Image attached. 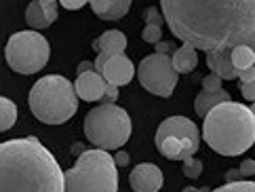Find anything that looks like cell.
<instances>
[{
  "mask_svg": "<svg viewBox=\"0 0 255 192\" xmlns=\"http://www.w3.org/2000/svg\"><path fill=\"white\" fill-rule=\"evenodd\" d=\"M173 36L205 53L255 42V0H160Z\"/></svg>",
  "mask_w": 255,
  "mask_h": 192,
  "instance_id": "cell-1",
  "label": "cell"
},
{
  "mask_svg": "<svg viewBox=\"0 0 255 192\" xmlns=\"http://www.w3.org/2000/svg\"><path fill=\"white\" fill-rule=\"evenodd\" d=\"M0 192H63V171L40 140H8L0 144Z\"/></svg>",
  "mask_w": 255,
  "mask_h": 192,
  "instance_id": "cell-2",
  "label": "cell"
},
{
  "mask_svg": "<svg viewBox=\"0 0 255 192\" xmlns=\"http://www.w3.org/2000/svg\"><path fill=\"white\" fill-rule=\"evenodd\" d=\"M203 137L222 157H239L255 142V114L249 106L224 102L205 114Z\"/></svg>",
  "mask_w": 255,
  "mask_h": 192,
  "instance_id": "cell-3",
  "label": "cell"
},
{
  "mask_svg": "<svg viewBox=\"0 0 255 192\" xmlns=\"http://www.w3.org/2000/svg\"><path fill=\"white\" fill-rule=\"evenodd\" d=\"M28 104L32 114L44 125H63L78 110L74 85L59 74L42 76L30 89Z\"/></svg>",
  "mask_w": 255,
  "mask_h": 192,
  "instance_id": "cell-4",
  "label": "cell"
},
{
  "mask_svg": "<svg viewBox=\"0 0 255 192\" xmlns=\"http://www.w3.org/2000/svg\"><path fill=\"white\" fill-rule=\"evenodd\" d=\"M63 192H118V167L102 148L85 150L63 173Z\"/></svg>",
  "mask_w": 255,
  "mask_h": 192,
  "instance_id": "cell-5",
  "label": "cell"
},
{
  "mask_svg": "<svg viewBox=\"0 0 255 192\" xmlns=\"http://www.w3.org/2000/svg\"><path fill=\"white\" fill-rule=\"evenodd\" d=\"M87 140L102 150H118L131 137V118L127 110L114 104H102L85 116Z\"/></svg>",
  "mask_w": 255,
  "mask_h": 192,
  "instance_id": "cell-6",
  "label": "cell"
},
{
  "mask_svg": "<svg viewBox=\"0 0 255 192\" xmlns=\"http://www.w3.org/2000/svg\"><path fill=\"white\" fill-rule=\"evenodd\" d=\"M49 40L36 30H23L13 34L6 42L4 57L8 68L17 74H36L49 61Z\"/></svg>",
  "mask_w": 255,
  "mask_h": 192,
  "instance_id": "cell-7",
  "label": "cell"
},
{
  "mask_svg": "<svg viewBox=\"0 0 255 192\" xmlns=\"http://www.w3.org/2000/svg\"><path fill=\"white\" fill-rule=\"evenodd\" d=\"M137 78L141 87L158 97H171L177 85V72L171 66L169 55H145L137 66Z\"/></svg>",
  "mask_w": 255,
  "mask_h": 192,
  "instance_id": "cell-8",
  "label": "cell"
},
{
  "mask_svg": "<svg viewBox=\"0 0 255 192\" xmlns=\"http://www.w3.org/2000/svg\"><path fill=\"white\" fill-rule=\"evenodd\" d=\"M167 135L181 140V144H184V148L188 150L190 157H194L198 146H200L198 127L186 116H169L167 121H162L160 127L156 129V137H154V140H158V137H167Z\"/></svg>",
  "mask_w": 255,
  "mask_h": 192,
  "instance_id": "cell-9",
  "label": "cell"
},
{
  "mask_svg": "<svg viewBox=\"0 0 255 192\" xmlns=\"http://www.w3.org/2000/svg\"><path fill=\"white\" fill-rule=\"evenodd\" d=\"M133 74H135V66L125 53L108 57V61L104 63V70H102V76L106 80V85H112V87H118V89L129 85V82L133 80Z\"/></svg>",
  "mask_w": 255,
  "mask_h": 192,
  "instance_id": "cell-10",
  "label": "cell"
},
{
  "mask_svg": "<svg viewBox=\"0 0 255 192\" xmlns=\"http://www.w3.org/2000/svg\"><path fill=\"white\" fill-rule=\"evenodd\" d=\"M162 182V171L154 163L135 165V169L129 173V184L135 192H158Z\"/></svg>",
  "mask_w": 255,
  "mask_h": 192,
  "instance_id": "cell-11",
  "label": "cell"
},
{
  "mask_svg": "<svg viewBox=\"0 0 255 192\" xmlns=\"http://www.w3.org/2000/svg\"><path fill=\"white\" fill-rule=\"evenodd\" d=\"M74 91L78 99H85V102H97L102 99L104 91H106V80L102 74H97L95 70H89L78 74L76 82H74Z\"/></svg>",
  "mask_w": 255,
  "mask_h": 192,
  "instance_id": "cell-12",
  "label": "cell"
},
{
  "mask_svg": "<svg viewBox=\"0 0 255 192\" xmlns=\"http://www.w3.org/2000/svg\"><path fill=\"white\" fill-rule=\"evenodd\" d=\"M89 4L99 19L116 21L129 13L131 0H89Z\"/></svg>",
  "mask_w": 255,
  "mask_h": 192,
  "instance_id": "cell-13",
  "label": "cell"
},
{
  "mask_svg": "<svg viewBox=\"0 0 255 192\" xmlns=\"http://www.w3.org/2000/svg\"><path fill=\"white\" fill-rule=\"evenodd\" d=\"M93 49L97 53L108 55V57H112V55H121L127 49V36L121 30H108V32H104L102 36H99V38H95Z\"/></svg>",
  "mask_w": 255,
  "mask_h": 192,
  "instance_id": "cell-14",
  "label": "cell"
},
{
  "mask_svg": "<svg viewBox=\"0 0 255 192\" xmlns=\"http://www.w3.org/2000/svg\"><path fill=\"white\" fill-rule=\"evenodd\" d=\"M207 66L211 68L213 74H217L222 80H234L236 78V70L230 61V49L207 53Z\"/></svg>",
  "mask_w": 255,
  "mask_h": 192,
  "instance_id": "cell-15",
  "label": "cell"
},
{
  "mask_svg": "<svg viewBox=\"0 0 255 192\" xmlns=\"http://www.w3.org/2000/svg\"><path fill=\"white\" fill-rule=\"evenodd\" d=\"M171 66L177 74H190L198 66V55L196 49H192L190 44H184L171 53Z\"/></svg>",
  "mask_w": 255,
  "mask_h": 192,
  "instance_id": "cell-16",
  "label": "cell"
},
{
  "mask_svg": "<svg viewBox=\"0 0 255 192\" xmlns=\"http://www.w3.org/2000/svg\"><path fill=\"white\" fill-rule=\"evenodd\" d=\"M230 93H228L226 89H220V91H203L196 99H194V110L196 114L203 118L209 110L215 108L217 104H224V102H230Z\"/></svg>",
  "mask_w": 255,
  "mask_h": 192,
  "instance_id": "cell-17",
  "label": "cell"
},
{
  "mask_svg": "<svg viewBox=\"0 0 255 192\" xmlns=\"http://www.w3.org/2000/svg\"><path fill=\"white\" fill-rule=\"evenodd\" d=\"M230 61H232V66H234L236 72H239V70H247V68L253 66L255 53H253L251 47H247V44H239V47L230 49Z\"/></svg>",
  "mask_w": 255,
  "mask_h": 192,
  "instance_id": "cell-18",
  "label": "cell"
},
{
  "mask_svg": "<svg viewBox=\"0 0 255 192\" xmlns=\"http://www.w3.org/2000/svg\"><path fill=\"white\" fill-rule=\"evenodd\" d=\"M17 106L6 97H0V133L8 131L17 121Z\"/></svg>",
  "mask_w": 255,
  "mask_h": 192,
  "instance_id": "cell-19",
  "label": "cell"
},
{
  "mask_svg": "<svg viewBox=\"0 0 255 192\" xmlns=\"http://www.w3.org/2000/svg\"><path fill=\"white\" fill-rule=\"evenodd\" d=\"M25 21H28V25L32 30H44V27L51 25L47 19H44V13H42L38 0H32L28 4V8H25Z\"/></svg>",
  "mask_w": 255,
  "mask_h": 192,
  "instance_id": "cell-20",
  "label": "cell"
},
{
  "mask_svg": "<svg viewBox=\"0 0 255 192\" xmlns=\"http://www.w3.org/2000/svg\"><path fill=\"white\" fill-rule=\"evenodd\" d=\"M181 163H184V165H181V171H184V176L190 178V180H196L200 173H203V161L190 157V159L181 161Z\"/></svg>",
  "mask_w": 255,
  "mask_h": 192,
  "instance_id": "cell-21",
  "label": "cell"
},
{
  "mask_svg": "<svg viewBox=\"0 0 255 192\" xmlns=\"http://www.w3.org/2000/svg\"><path fill=\"white\" fill-rule=\"evenodd\" d=\"M211 192H255V184L247 180H239V182H228L226 186L211 190Z\"/></svg>",
  "mask_w": 255,
  "mask_h": 192,
  "instance_id": "cell-22",
  "label": "cell"
},
{
  "mask_svg": "<svg viewBox=\"0 0 255 192\" xmlns=\"http://www.w3.org/2000/svg\"><path fill=\"white\" fill-rule=\"evenodd\" d=\"M40 2V8H42V13H44V19H47L49 23H53L57 19V6H59V2L57 0H38Z\"/></svg>",
  "mask_w": 255,
  "mask_h": 192,
  "instance_id": "cell-23",
  "label": "cell"
},
{
  "mask_svg": "<svg viewBox=\"0 0 255 192\" xmlns=\"http://www.w3.org/2000/svg\"><path fill=\"white\" fill-rule=\"evenodd\" d=\"M141 38H143L145 42H150V44H156V42H160V38H162V30H160L158 25H145L143 32H141Z\"/></svg>",
  "mask_w": 255,
  "mask_h": 192,
  "instance_id": "cell-24",
  "label": "cell"
},
{
  "mask_svg": "<svg viewBox=\"0 0 255 192\" xmlns=\"http://www.w3.org/2000/svg\"><path fill=\"white\" fill-rule=\"evenodd\" d=\"M143 19H145V25H158V27H162V23H165L162 15L154 6L145 8V11H143Z\"/></svg>",
  "mask_w": 255,
  "mask_h": 192,
  "instance_id": "cell-25",
  "label": "cell"
},
{
  "mask_svg": "<svg viewBox=\"0 0 255 192\" xmlns=\"http://www.w3.org/2000/svg\"><path fill=\"white\" fill-rule=\"evenodd\" d=\"M222 78L217 74H209L203 78V91H220L222 89Z\"/></svg>",
  "mask_w": 255,
  "mask_h": 192,
  "instance_id": "cell-26",
  "label": "cell"
},
{
  "mask_svg": "<svg viewBox=\"0 0 255 192\" xmlns=\"http://www.w3.org/2000/svg\"><path fill=\"white\" fill-rule=\"evenodd\" d=\"M118 97V87H112V85H106V91L102 95V102L104 104H114Z\"/></svg>",
  "mask_w": 255,
  "mask_h": 192,
  "instance_id": "cell-27",
  "label": "cell"
},
{
  "mask_svg": "<svg viewBox=\"0 0 255 192\" xmlns=\"http://www.w3.org/2000/svg\"><path fill=\"white\" fill-rule=\"evenodd\" d=\"M241 91L247 102H253L255 99V82H241Z\"/></svg>",
  "mask_w": 255,
  "mask_h": 192,
  "instance_id": "cell-28",
  "label": "cell"
},
{
  "mask_svg": "<svg viewBox=\"0 0 255 192\" xmlns=\"http://www.w3.org/2000/svg\"><path fill=\"white\" fill-rule=\"evenodd\" d=\"M57 2L61 4V6H66V8H70V11H76V8H83L89 0H57Z\"/></svg>",
  "mask_w": 255,
  "mask_h": 192,
  "instance_id": "cell-29",
  "label": "cell"
},
{
  "mask_svg": "<svg viewBox=\"0 0 255 192\" xmlns=\"http://www.w3.org/2000/svg\"><path fill=\"white\" fill-rule=\"evenodd\" d=\"M236 78H239L241 82H253V80H255V70H253V66L247 68V70H239V72H236Z\"/></svg>",
  "mask_w": 255,
  "mask_h": 192,
  "instance_id": "cell-30",
  "label": "cell"
},
{
  "mask_svg": "<svg viewBox=\"0 0 255 192\" xmlns=\"http://www.w3.org/2000/svg\"><path fill=\"white\" fill-rule=\"evenodd\" d=\"M241 173H243V178H253V173H255V163H253V159H247L243 165H241V169H239Z\"/></svg>",
  "mask_w": 255,
  "mask_h": 192,
  "instance_id": "cell-31",
  "label": "cell"
},
{
  "mask_svg": "<svg viewBox=\"0 0 255 192\" xmlns=\"http://www.w3.org/2000/svg\"><path fill=\"white\" fill-rule=\"evenodd\" d=\"M173 51H175V44L173 42H156V53L158 55H169L171 57Z\"/></svg>",
  "mask_w": 255,
  "mask_h": 192,
  "instance_id": "cell-32",
  "label": "cell"
},
{
  "mask_svg": "<svg viewBox=\"0 0 255 192\" xmlns=\"http://www.w3.org/2000/svg\"><path fill=\"white\" fill-rule=\"evenodd\" d=\"M114 163H116V167H125V165H129V154L123 152V150H118L116 152V157H112Z\"/></svg>",
  "mask_w": 255,
  "mask_h": 192,
  "instance_id": "cell-33",
  "label": "cell"
},
{
  "mask_svg": "<svg viewBox=\"0 0 255 192\" xmlns=\"http://www.w3.org/2000/svg\"><path fill=\"white\" fill-rule=\"evenodd\" d=\"M108 61V55L104 53H97V59L93 61V70L97 72V74H102V70H104V63Z\"/></svg>",
  "mask_w": 255,
  "mask_h": 192,
  "instance_id": "cell-34",
  "label": "cell"
},
{
  "mask_svg": "<svg viewBox=\"0 0 255 192\" xmlns=\"http://www.w3.org/2000/svg\"><path fill=\"white\" fill-rule=\"evenodd\" d=\"M239 180H245L239 169H228L226 171V182H239Z\"/></svg>",
  "mask_w": 255,
  "mask_h": 192,
  "instance_id": "cell-35",
  "label": "cell"
},
{
  "mask_svg": "<svg viewBox=\"0 0 255 192\" xmlns=\"http://www.w3.org/2000/svg\"><path fill=\"white\" fill-rule=\"evenodd\" d=\"M89 70H93V61H83L78 66V74H83V72H89Z\"/></svg>",
  "mask_w": 255,
  "mask_h": 192,
  "instance_id": "cell-36",
  "label": "cell"
},
{
  "mask_svg": "<svg viewBox=\"0 0 255 192\" xmlns=\"http://www.w3.org/2000/svg\"><path fill=\"white\" fill-rule=\"evenodd\" d=\"M83 152H85V146L80 144V142H76L74 146H72V154H76V157H80Z\"/></svg>",
  "mask_w": 255,
  "mask_h": 192,
  "instance_id": "cell-37",
  "label": "cell"
},
{
  "mask_svg": "<svg viewBox=\"0 0 255 192\" xmlns=\"http://www.w3.org/2000/svg\"><path fill=\"white\" fill-rule=\"evenodd\" d=\"M181 192H198V188H192V186H188V188H184Z\"/></svg>",
  "mask_w": 255,
  "mask_h": 192,
  "instance_id": "cell-38",
  "label": "cell"
},
{
  "mask_svg": "<svg viewBox=\"0 0 255 192\" xmlns=\"http://www.w3.org/2000/svg\"><path fill=\"white\" fill-rule=\"evenodd\" d=\"M198 192H211V190H209V188H198Z\"/></svg>",
  "mask_w": 255,
  "mask_h": 192,
  "instance_id": "cell-39",
  "label": "cell"
}]
</instances>
